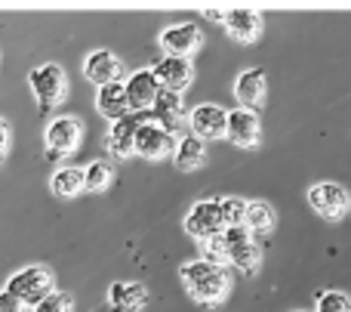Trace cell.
I'll return each instance as SVG.
<instances>
[{
	"label": "cell",
	"instance_id": "24",
	"mask_svg": "<svg viewBox=\"0 0 351 312\" xmlns=\"http://www.w3.org/2000/svg\"><path fill=\"white\" fill-rule=\"evenodd\" d=\"M111 183H114V170H111V164H105V161H93L84 170V189L105 192Z\"/></svg>",
	"mask_w": 351,
	"mask_h": 312
},
{
	"label": "cell",
	"instance_id": "20",
	"mask_svg": "<svg viewBox=\"0 0 351 312\" xmlns=\"http://www.w3.org/2000/svg\"><path fill=\"white\" fill-rule=\"evenodd\" d=\"M152 111H154V118H158L154 124H160L164 130L176 133V124H179V118H182V96L160 87L158 96H154V102H152Z\"/></svg>",
	"mask_w": 351,
	"mask_h": 312
},
{
	"label": "cell",
	"instance_id": "23",
	"mask_svg": "<svg viewBox=\"0 0 351 312\" xmlns=\"http://www.w3.org/2000/svg\"><path fill=\"white\" fill-rule=\"evenodd\" d=\"M53 192L59 198H74L84 192V170L80 167H62L53 173Z\"/></svg>",
	"mask_w": 351,
	"mask_h": 312
},
{
	"label": "cell",
	"instance_id": "7",
	"mask_svg": "<svg viewBox=\"0 0 351 312\" xmlns=\"http://www.w3.org/2000/svg\"><path fill=\"white\" fill-rule=\"evenodd\" d=\"M173 148H176L173 133L164 130L160 124L145 121L139 130H136V155H142V158L160 161V158H167V155H173Z\"/></svg>",
	"mask_w": 351,
	"mask_h": 312
},
{
	"label": "cell",
	"instance_id": "32",
	"mask_svg": "<svg viewBox=\"0 0 351 312\" xmlns=\"http://www.w3.org/2000/svg\"><path fill=\"white\" fill-rule=\"evenodd\" d=\"M299 312H305V309H299Z\"/></svg>",
	"mask_w": 351,
	"mask_h": 312
},
{
	"label": "cell",
	"instance_id": "12",
	"mask_svg": "<svg viewBox=\"0 0 351 312\" xmlns=\"http://www.w3.org/2000/svg\"><path fill=\"white\" fill-rule=\"evenodd\" d=\"M158 90H160V84H158V78L152 74V68H142V71L130 74V78L123 80V93H127L130 111H145V109H152V102H154V96H158Z\"/></svg>",
	"mask_w": 351,
	"mask_h": 312
},
{
	"label": "cell",
	"instance_id": "3",
	"mask_svg": "<svg viewBox=\"0 0 351 312\" xmlns=\"http://www.w3.org/2000/svg\"><path fill=\"white\" fill-rule=\"evenodd\" d=\"M222 238H225V251H228V263L234 266V269H241L243 276L259 272L262 251H259V245L253 241V235H250L247 229L243 226L222 229Z\"/></svg>",
	"mask_w": 351,
	"mask_h": 312
},
{
	"label": "cell",
	"instance_id": "27",
	"mask_svg": "<svg viewBox=\"0 0 351 312\" xmlns=\"http://www.w3.org/2000/svg\"><path fill=\"white\" fill-rule=\"evenodd\" d=\"M71 309H74V300H71V294H65V291H49V294L34 307V312H71Z\"/></svg>",
	"mask_w": 351,
	"mask_h": 312
},
{
	"label": "cell",
	"instance_id": "9",
	"mask_svg": "<svg viewBox=\"0 0 351 312\" xmlns=\"http://www.w3.org/2000/svg\"><path fill=\"white\" fill-rule=\"evenodd\" d=\"M185 232L197 241H206L222 232V216H219V201H197L185 216Z\"/></svg>",
	"mask_w": 351,
	"mask_h": 312
},
{
	"label": "cell",
	"instance_id": "31",
	"mask_svg": "<svg viewBox=\"0 0 351 312\" xmlns=\"http://www.w3.org/2000/svg\"><path fill=\"white\" fill-rule=\"evenodd\" d=\"M204 16L213 19V22H222V12H219V10H204Z\"/></svg>",
	"mask_w": 351,
	"mask_h": 312
},
{
	"label": "cell",
	"instance_id": "28",
	"mask_svg": "<svg viewBox=\"0 0 351 312\" xmlns=\"http://www.w3.org/2000/svg\"><path fill=\"white\" fill-rule=\"evenodd\" d=\"M317 312H351V297L342 291H327L317 297Z\"/></svg>",
	"mask_w": 351,
	"mask_h": 312
},
{
	"label": "cell",
	"instance_id": "15",
	"mask_svg": "<svg viewBox=\"0 0 351 312\" xmlns=\"http://www.w3.org/2000/svg\"><path fill=\"white\" fill-rule=\"evenodd\" d=\"M152 74L158 78V84L164 87V90L179 93V96H182V90H188V84H191V62L164 56V59L152 68Z\"/></svg>",
	"mask_w": 351,
	"mask_h": 312
},
{
	"label": "cell",
	"instance_id": "1",
	"mask_svg": "<svg viewBox=\"0 0 351 312\" xmlns=\"http://www.w3.org/2000/svg\"><path fill=\"white\" fill-rule=\"evenodd\" d=\"M182 282H185V291L204 307H219V303L228 297V272L222 266H213L206 260H194V263H185L179 269Z\"/></svg>",
	"mask_w": 351,
	"mask_h": 312
},
{
	"label": "cell",
	"instance_id": "2",
	"mask_svg": "<svg viewBox=\"0 0 351 312\" xmlns=\"http://www.w3.org/2000/svg\"><path fill=\"white\" fill-rule=\"evenodd\" d=\"M53 291V276L43 266H25L6 282V294H12L25 307H37Z\"/></svg>",
	"mask_w": 351,
	"mask_h": 312
},
{
	"label": "cell",
	"instance_id": "29",
	"mask_svg": "<svg viewBox=\"0 0 351 312\" xmlns=\"http://www.w3.org/2000/svg\"><path fill=\"white\" fill-rule=\"evenodd\" d=\"M0 312H25V303H19L12 294H0Z\"/></svg>",
	"mask_w": 351,
	"mask_h": 312
},
{
	"label": "cell",
	"instance_id": "10",
	"mask_svg": "<svg viewBox=\"0 0 351 312\" xmlns=\"http://www.w3.org/2000/svg\"><path fill=\"white\" fill-rule=\"evenodd\" d=\"M225 121H228V111L222 105H213L204 102L191 111L188 124H191V136L197 140H222L225 136Z\"/></svg>",
	"mask_w": 351,
	"mask_h": 312
},
{
	"label": "cell",
	"instance_id": "26",
	"mask_svg": "<svg viewBox=\"0 0 351 312\" xmlns=\"http://www.w3.org/2000/svg\"><path fill=\"white\" fill-rule=\"evenodd\" d=\"M200 251H204L206 263L222 266V269H225V263H228V251H225V238H222V232L213 235V238H206V241H200Z\"/></svg>",
	"mask_w": 351,
	"mask_h": 312
},
{
	"label": "cell",
	"instance_id": "8",
	"mask_svg": "<svg viewBox=\"0 0 351 312\" xmlns=\"http://www.w3.org/2000/svg\"><path fill=\"white\" fill-rule=\"evenodd\" d=\"M308 201L324 220H339L348 210V192L339 183H317L308 189Z\"/></svg>",
	"mask_w": 351,
	"mask_h": 312
},
{
	"label": "cell",
	"instance_id": "25",
	"mask_svg": "<svg viewBox=\"0 0 351 312\" xmlns=\"http://www.w3.org/2000/svg\"><path fill=\"white\" fill-rule=\"evenodd\" d=\"M243 214H247V201H243V198H222V201H219V216H222V229L243 226Z\"/></svg>",
	"mask_w": 351,
	"mask_h": 312
},
{
	"label": "cell",
	"instance_id": "30",
	"mask_svg": "<svg viewBox=\"0 0 351 312\" xmlns=\"http://www.w3.org/2000/svg\"><path fill=\"white\" fill-rule=\"evenodd\" d=\"M6 142H10V127H6V121L0 118V158H3V152H6Z\"/></svg>",
	"mask_w": 351,
	"mask_h": 312
},
{
	"label": "cell",
	"instance_id": "16",
	"mask_svg": "<svg viewBox=\"0 0 351 312\" xmlns=\"http://www.w3.org/2000/svg\"><path fill=\"white\" fill-rule=\"evenodd\" d=\"M84 74L93 80V84L105 87V84H114V80L123 78V65L114 53H108V49H96V53L86 56Z\"/></svg>",
	"mask_w": 351,
	"mask_h": 312
},
{
	"label": "cell",
	"instance_id": "17",
	"mask_svg": "<svg viewBox=\"0 0 351 312\" xmlns=\"http://www.w3.org/2000/svg\"><path fill=\"white\" fill-rule=\"evenodd\" d=\"M234 96L243 105V111H253L256 115V109H262V99H265V71L262 68L241 71V78L234 84Z\"/></svg>",
	"mask_w": 351,
	"mask_h": 312
},
{
	"label": "cell",
	"instance_id": "13",
	"mask_svg": "<svg viewBox=\"0 0 351 312\" xmlns=\"http://www.w3.org/2000/svg\"><path fill=\"white\" fill-rule=\"evenodd\" d=\"M259 133H262V127L253 111L237 109V111H231L228 121H225V136H228L237 148H256L259 146Z\"/></svg>",
	"mask_w": 351,
	"mask_h": 312
},
{
	"label": "cell",
	"instance_id": "6",
	"mask_svg": "<svg viewBox=\"0 0 351 312\" xmlns=\"http://www.w3.org/2000/svg\"><path fill=\"white\" fill-rule=\"evenodd\" d=\"M80 136H84V127H80L77 118L62 115L56 121H49L47 127V155L49 161L62 158V155H71L74 148L80 146Z\"/></svg>",
	"mask_w": 351,
	"mask_h": 312
},
{
	"label": "cell",
	"instance_id": "14",
	"mask_svg": "<svg viewBox=\"0 0 351 312\" xmlns=\"http://www.w3.org/2000/svg\"><path fill=\"white\" fill-rule=\"evenodd\" d=\"M222 25L228 28V34L241 43H253L262 34V16L256 10L237 6V10H225L222 12Z\"/></svg>",
	"mask_w": 351,
	"mask_h": 312
},
{
	"label": "cell",
	"instance_id": "18",
	"mask_svg": "<svg viewBox=\"0 0 351 312\" xmlns=\"http://www.w3.org/2000/svg\"><path fill=\"white\" fill-rule=\"evenodd\" d=\"M148 303V288L142 282H114L108 291V307L114 312H139Z\"/></svg>",
	"mask_w": 351,
	"mask_h": 312
},
{
	"label": "cell",
	"instance_id": "5",
	"mask_svg": "<svg viewBox=\"0 0 351 312\" xmlns=\"http://www.w3.org/2000/svg\"><path fill=\"white\" fill-rule=\"evenodd\" d=\"M145 121H148L145 111H130L127 118L111 124V133H108V140H105L111 158H117V161L133 158L136 155V130H139Z\"/></svg>",
	"mask_w": 351,
	"mask_h": 312
},
{
	"label": "cell",
	"instance_id": "19",
	"mask_svg": "<svg viewBox=\"0 0 351 312\" xmlns=\"http://www.w3.org/2000/svg\"><path fill=\"white\" fill-rule=\"evenodd\" d=\"M96 109L102 118H108L111 124L121 121V118L130 115V105H127V93H123V84L114 80V84H105L99 87L96 93Z\"/></svg>",
	"mask_w": 351,
	"mask_h": 312
},
{
	"label": "cell",
	"instance_id": "21",
	"mask_svg": "<svg viewBox=\"0 0 351 312\" xmlns=\"http://www.w3.org/2000/svg\"><path fill=\"white\" fill-rule=\"evenodd\" d=\"M206 158V148H204V140L197 136H182L173 148V161L179 170H197Z\"/></svg>",
	"mask_w": 351,
	"mask_h": 312
},
{
	"label": "cell",
	"instance_id": "22",
	"mask_svg": "<svg viewBox=\"0 0 351 312\" xmlns=\"http://www.w3.org/2000/svg\"><path fill=\"white\" fill-rule=\"evenodd\" d=\"M274 223H278V216H274V210H271V204H268V201H247L243 229H247L250 235H253V232L268 235L274 229Z\"/></svg>",
	"mask_w": 351,
	"mask_h": 312
},
{
	"label": "cell",
	"instance_id": "11",
	"mask_svg": "<svg viewBox=\"0 0 351 312\" xmlns=\"http://www.w3.org/2000/svg\"><path fill=\"white\" fill-rule=\"evenodd\" d=\"M200 47V28L191 22H182V25H170V28L160 34V49L173 59H188L194 49Z\"/></svg>",
	"mask_w": 351,
	"mask_h": 312
},
{
	"label": "cell",
	"instance_id": "4",
	"mask_svg": "<svg viewBox=\"0 0 351 312\" xmlns=\"http://www.w3.org/2000/svg\"><path fill=\"white\" fill-rule=\"evenodd\" d=\"M28 84L37 96V105L43 111L59 105L65 99V90H68V80H65V71L59 65H40L28 74Z\"/></svg>",
	"mask_w": 351,
	"mask_h": 312
}]
</instances>
